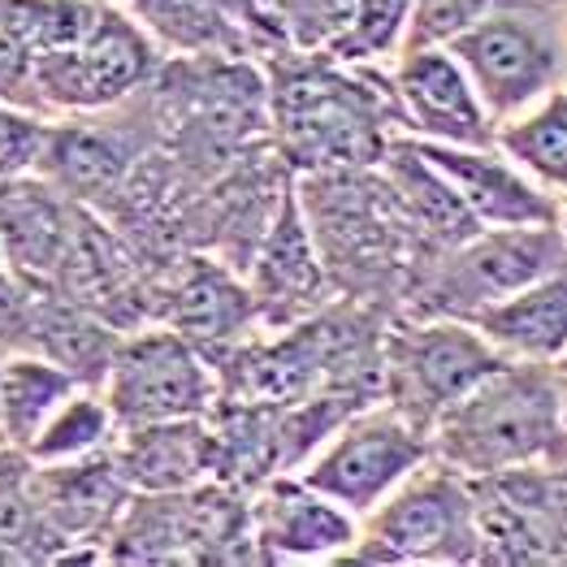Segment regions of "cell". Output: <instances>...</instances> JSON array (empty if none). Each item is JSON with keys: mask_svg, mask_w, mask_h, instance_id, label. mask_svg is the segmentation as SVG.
Segmentation results:
<instances>
[{"mask_svg": "<svg viewBox=\"0 0 567 567\" xmlns=\"http://www.w3.org/2000/svg\"><path fill=\"white\" fill-rule=\"evenodd\" d=\"M269 131L290 169H373L399 140L385 65H347L330 52L269 48Z\"/></svg>", "mask_w": 567, "mask_h": 567, "instance_id": "1", "label": "cell"}, {"mask_svg": "<svg viewBox=\"0 0 567 567\" xmlns=\"http://www.w3.org/2000/svg\"><path fill=\"white\" fill-rule=\"evenodd\" d=\"M564 437L567 429L550 364L503 360L433 421L429 451L437 464L481 481L550 460Z\"/></svg>", "mask_w": 567, "mask_h": 567, "instance_id": "2", "label": "cell"}, {"mask_svg": "<svg viewBox=\"0 0 567 567\" xmlns=\"http://www.w3.org/2000/svg\"><path fill=\"white\" fill-rule=\"evenodd\" d=\"M446 48L473 79L489 117L507 122L567 83V4L498 0Z\"/></svg>", "mask_w": 567, "mask_h": 567, "instance_id": "3", "label": "cell"}, {"mask_svg": "<svg viewBox=\"0 0 567 567\" xmlns=\"http://www.w3.org/2000/svg\"><path fill=\"white\" fill-rule=\"evenodd\" d=\"M347 559L364 564H476V485L464 473L425 460L360 520Z\"/></svg>", "mask_w": 567, "mask_h": 567, "instance_id": "4", "label": "cell"}, {"mask_svg": "<svg viewBox=\"0 0 567 567\" xmlns=\"http://www.w3.org/2000/svg\"><path fill=\"white\" fill-rule=\"evenodd\" d=\"M498 364L489 338L460 317H408L381 330V399L425 433Z\"/></svg>", "mask_w": 567, "mask_h": 567, "instance_id": "5", "label": "cell"}, {"mask_svg": "<svg viewBox=\"0 0 567 567\" xmlns=\"http://www.w3.org/2000/svg\"><path fill=\"white\" fill-rule=\"evenodd\" d=\"M567 265L559 226H498L476 230L433 260L421 286L412 290V317H460L468 321L481 308L516 295L537 278Z\"/></svg>", "mask_w": 567, "mask_h": 567, "instance_id": "6", "label": "cell"}, {"mask_svg": "<svg viewBox=\"0 0 567 567\" xmlns=\"http://www.w3.org/2000/svg\"><path fill=\"white\" fill-rule=\"evenodd\" d=\"M100 394L113 408L117 429L213 416L221 399V381L213 360L174 326H147L117 338Z\"/></svg>", "mask_w": 567, "mask_h": 567, "instance_id": "7", "label": "cell"}, {"mask_svg": "<svg viewBox=\"0 0 567 567\" xmlns=\"http://www.w3.org/2000/svg\"><path fill=\"white\" fill-rule=\"evenodd\" d=\"M425 460H433L425 429H416L403 412L378 399L342 416L330 437L303 460L299 476L330 494L355 520H364Z\"/></svg>", "mask_w": 567, "mask_h": 567, "instance_id": "8", "label": "cell"}, {"mask_svg": "<svg viewBox=\"0 0 567 567\" xmlns=\"http://www.w3.org/2000/svg\"><path fill=\"white\" fill-rule=\"evenodd\" d=\"M165 52L143 31L140 22L109 0L92 31L74 48L35 56V83L44 113H70V117H92L104 109L126 104L161 74Z\"/></svg>", "mask_w": 567, "mask_h": 567, "instance_id": "9", "label": "cell"}, {"mask_svg": "<svg viewBox=\"0 0 567 567\" xmlns=\"http://www.w3.org/2000/svg\"><path fill=\"white\" fill-rule=\"evenodd\" d=\"M390 95L399 113V131L416 143H460L485 147L494 143L498 122L489 117L485 100L476 95L473 79L451 56L446 44L403 48L390 65Z\"/></svg>", "mask_w": 567, "mask_h": 567, "instance_id": "10", "label": "cell"}, {"mask_svg": "<svg viewBox=\"0 0 567 567\" xmlns=\"http://www.w3.org/2000/svg\"><path fill=\"white\" fill-rule=\"evenodd\" d=\"M251 537L265 564H330L355 550L360 520L299 473L251 489Z\"/></svg>", "mask_w": 567, "mask_h": 567, "instance_id": "11", "label": "cell"}, {"mask_svg": "<svg viewBox=\"0 0 567 567\" xmlns=\"http://www.w3.org/2000/svg\"><path fill=\"white\" fill-rule=\"evenodd\" d=\"M243 269H247V290L256 299V317L269 330L295 326L321 308V295L330 290V274L321 265V251L312 243L295 187L282 190L274 217L265 221Z\"/></svg>", "mask_w": 567, "mask_h": 567, "instance_id": "12", "label": "cell"}, {"mask_svg": "<svg viewBox=\"0 0 567 567\" xmlns=\"http://www.w3.org/2000/svg\"><path fill=\"white\" fill-rule=\"evenodd\" d=\"M416 143V140H412ZM421 156L442 174V183L455 190V199L468 208L481 230L498 226H559V199L542 190L512 156H503L494 143L460 147V143H416Z\"/></svg>", "mask_w": 567, "mask_h": 567, "instance_id": "13", "label": "cell"}, {"mask_svg": "<svg viewBox=\"0 0 567 567\" xmlns=\"http://www.w3.org/2000/svg\"><path fill=\"white\" fill-rule=\"evenodd\" d=\"M31 494L61 546H100L104 555V537L135 489L109 446L70 464H31Z\"/></svg>", "mask_w": 567, "mask_h": 567, "instance_id": "14", "label": "cell"}, {"mask_svg": "<svg viewBox=\"0 0 567 567\" xmlns=\"http://www.w3.org/2000/svg\"><path fill=\"white\" fill-rule=\"evenodd\" d=\"M74 235V199L44 183L35 169L0 183V260L18 278L48 282L65 274Z\"/></svg>", "mask_w": 567, "mask_h": 567, "instance_id": "15", "label": "cell"}, {"mask_svg": "<svg viewBox=\"0 0 567 567\" xmlns=\"http://www.w3.org/2000/svg\"><path fill=\"white\" fill-rule=\"evenodd\" d=\"M169 326L190 338L208 360L213 369L247 342L251 326H260L256 317V299L243 282L235 265L226 260H187L174 282H169V308H165Z\"/></svg>", "mask_w": 567, "mask_h": 567, "instance_id": "16", "label": "cell"}, {"mask_svg": "<svg viewBox=\"0 0 567 567\" xmlns=\"http://www.w3.org/2000/svg\"><path fill=\"white\" fill-rule=\"evenodd\" d=\"M113 460L140 494H183L217 481V433L213 416H183L156 425L117 429Z\"/></svg>", "mask_w": 567, "mask_h": 567, "instance_id": "17", "label": "cell"}, {"mask_svg": "<svg viewBox=\"0 0 567 567\" xmlns=\"http://www.w3.org/2000/svg\"><path fill=\"white\" fill-rule=\"evenodd\" d=\"M503 360L555 364L567 351V265L468 317Z\"/></svg>", "mask_w": 567, "mask_h": 567, "instance_id": "18", "label": "cell"}, {"mask_svg": "<svg viewBox=\"0 0 567 567\" xmlns=\"http://www.w3.org/2000/svg\"><path fill=\"white\" fill-rule=\"evenodd\" d=\"M83 381L44 351H9L0 369V446L27 451L44 421Z\"/></svg>", "mask_w": 567, "mask_h": 567, "instance_id": "19", "label": "cell"}, {"mask_svg": "<svg viewBox=\"0 0 567 567\" xmlns=\"http://www.w3.org/2000/svg\"><path fill=\"white\" fill-rule=\"evenodd\" d=\"M126 169H131V156L117 147L113 135L87 131L79 122H70V126H52L48 122L44 152L35 161V174L44 183H52L61 195H70V199L117 195Z\"/></svg>", "mask_w": 567, "mask_h": 567, "instance_id": "20", "label": "cell"}, {"mask_svg": "<svg viewBox=\"0 0 567 567\" xmlns=\"http://www.w3.org/2000/svg\"><path fill=\"white\" fill-rule=\"evenodd\" d=\"M165 56H251V35L199 0H117Z\"/></svg>", "mask_w": 567, "mask_h": 567, "instance_id": "21", "label": "cell"}, {"mask_svg": "<svg viewBox=\"0 0 567 567\" xmlns=\"http://www.w3.org/2000/svg\"><path fill=\"white\" fill-rule=\"evenodd\" d=\"M494 147L512 156L542 190H550L559 204L567 199V83L546 92L524 113L498 122Z\"/></svg>", "mask_w": 567, "mask_h": 567, "instance_id": "22", "label": "cell"}, {"mask_svg": "<svg viewBox=\"0 0 567 567\" xmlns=\"http://www.w3.org/2000/svg\"><path fill=\"white\" fill-rule=\"evenodd\" d=\"M117 437V416L104 403L100 385H79L52 416L44 429L31 437V446L22 451L31 464H70L95 451H109Z\"/></svg>", "mask_w": 567, "mask_h": 567, "instance_id": "23", "label": "cell"}, {"mask_svg": "<svg viewBox=\"0 0 567 567\" xmlns=\"http://www.w3.org/2000/svg\"><path fill=\"white\" fill-rule=\"evenodd\" d=\"M412 4L416 0H351V22L330 56L347 65H390L408 44Z\"/></svg>", "mask_w": 567, "mask_h": 567, "instance_id": "24", "label": "cell"}, {"mask_svg": "<svg viewBox=\"0 0 567 567\" xmlns=\"http://www.w3.org/2000/svg\"><path fill=\"white\" fill-rule=\"evenodd\" d=\"M265 9L282 48L295 52H330L351 22V0H265Z\"/></svg>", "mask_w": 567, "mask_h": 567, "instance_id": "25", "label": "cell"}, {"mask_svg": "<svg viewBox=\"0 0 567 567\" xmlns=\"http://www.w3.org/2000/svg\"><path fill=\"white\" fill-rule=\"evenodd\" d=\"M498 0H416L412 4V22H408V44H446L455 40L464 27H473L481 13H489Z\"/></svg>", "mask_w": 567, "mask_h": 567, "instance_id": "26", "label": "cell"}, {"mask_svg": "<svg viewBox=\"0 0 567 567\" xmlns=\"http://www.w3.org/2000/svg\"><path fill=\"white\" fill-rule=\"evenodd\" d=\"M44 135L48 117L13 109V104H0V183L35 169V161L44 152Z\"/></svg>", "mask_w": 567, "mask_h": 567, "instance_id": "27", "label": "cell"}, {"mask_svg": "<svg viewBox=\"0 0 567 567\" xmlns=\"http://www.w3.org/2000/svg\"><path fill=\"white\" fill-rule=\"evenodd\" d=\"M35 317H40L35 282H27L9 265H0V347L4 351L35 347Z\"/></svg>", "mask_w": 567, "mask_h": 567, "instance_id": "28", "label": "cell"}, {"mask_svg": "<svg viewBox=\"0 0 567 567\" xmlns=\"http://www.w3.org/2000/svg\"><path fill=\"white\" fill-rule=\"evenodd\" d=\"M0 104L48 117L40 104V83H35V52L18 35H9L4 27H0Z\"/></svg>", "mask_w": 567, "mask_h": 567, "instance_id": "29", "label": "cell"}, {"mask_svg": "<svg viewBox=\"0 0 567 567\" xmlns=\"http://www.w3.org/2000/svg\"><path fill=\"white\" fill-rule=\"evenodd\" d=\"M199 4L217 9L221 18H230L235 27H243V31L251 35V44H256V52L282 48V40H278V31H274V18H269V9H265V0H199Z\"/></svg>", "mask_w": 567, "mask_h": 567, "instance_id": "30", "label": "cell"}, {"mask_svg": "<svg viewBox=\"0 0 567 567\" xmlns=\"http://www.w3.org/2000/svg\"><path fill=\"white\" fill-rule=\"evenodd\" d=\"M542 473H546V489H550V507H555V520L567 542V437L555 446L550 460H542Z\"/></svg>", "mask_w": 567, "mask_h": 567, "instance_id": "31", "label": "cell"}, {"mask_svg": "<svg viewBox=\"0 0 567 567\" xmlns=\"http://www.w3.org/2000/svg\"><path fill=\"white\" fill-rule=\"evenodd\" d=\"M550 373H555V390H559V412H564V429H567V351L550 364Z\"/></svg>", "mask_w": 567, "mask_h": 567, "instance_id": "32", "label": "cell"}, {"mask_svg": "<svg viewBox=\"0 0 567 567\" xmlns=\"http://www.w3.org/2000/svg\"><path fill=\"white\" fill-rule=\"evenodd\" d=\"M559 235H564V247H567V199H564V208H559Z\"/></svg>", "mask_w": 567, "mask_h": 567, "instance_id": "33", "label": "cell"}, {"mask_svg": "<svg viewBox=\"0 0 567 567\" xmlns=\"http://www.w3.org/2000/svg\"><path fill=\"white\" fill-rule=\"evenodd\" d=\"M4 355H9V351H4V347H0V369H4Z\"/></svg>", "mask_w": 567, "mask_h": 567, "instance_id": "34", "label": "cell"}, {"mask_svg": "<svg viewBox=\"0 0 567 567\" xmlns=\"http://www.w3.org/2000/svg\"><path fill=\"white\" fill-rule=\"evenodd\" d=\"M0 265H4V260H0Z\"/></svg>", "mask_w": 567, "mask_h": 567, "instance_id": "35", "label": "cell"}, {"mask_svg": "<svg viewBox=\"0 0 567 567\" xmlns=\"http://www.w3.org/2000/svg\"><path fill=\"white\" fill-rule=\"evenodd\" d=\"M564 4H567V0H564Z\"/></svg>", "mask_w": 567, "mask_h": 567, "instance_id": "36", "label": "cell"}]
</instances>
